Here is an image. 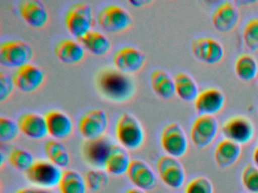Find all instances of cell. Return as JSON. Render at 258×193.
<instances>
[{
  "instance_id": "obj_28",
  "label": "cell",
  "mask_w": 258,
  "mask_h": 193,
  "mask_svg": "<svg viewBox=\"0 0 258 193\" xmlns=\"http://www.w3.org/2000/svg\"><path fill=\"white\" fill-rule=\"evenodd\" d=\"M58 188L61 193H87L88 188L85 177L74 170L63 171Z\"/></svg>"
},
{
  "instance_id": "obj_35",
  "label": "cell",
  "mask_w": 258,
  "mask_h": 193,
  "mask_svg": "<svg viewBox=\"0 0 258 193\" xmlns=\"http://www.w3.org/2000/svg\"><path fill=\"white\" fill-rule=\"evenodd\" d=\"M241 182L245 189L250 193H258V167L248 164L241 173Z\"/></svg>"
},
{
  "instance_id": "obj_9",
  "label": "cell",
  "mask_w": 258,
  "mask_h": 193,
  "mask_svg": "<svg viewBox=\"0 0 258 193\" xmlns=\"http://www.w3.org/2000/svg\"><path fill=\"white\" fill-rule=\"evenodd\" d=\"M108 127V115L101 109L89 110L81 116L78 122L80 133L83 137L88 140L103 137Z\"/></svg>"
},
{
  "instance_id": "obj_40",
  "label": "cell",
  "mask_w": 258,
  "mask_h": 193,
  "mask_svg": "<svg viewBox=\"0 0 258 193\" xmlns=\"http://www.w3.org/2000/svg\"><path fill=\"white\" fill-rule=\"evenodd\" d=\"M125 193H146V191H143V190L140 189V188H130Z\"/></svg>"
},
{
  "instance_id": "obj_18",
  "label": "cell",
  "mask_w": 258,
  "mask_h": 193,
  "mask_svg": "<svg viewBox=\"0 0 258 193\" xmlns=\"http://www.w3.org/2000/svg\"><path fill=\"white\" fill-rule=\"evenodd\" d=\"M19 12L24 21L34 28H43L49 21L47 9L38 0H25L21 2Z\"/></svg>"
},
{
  "instance_id": "obj_32",
  "label": "cell",
  "mask_w": 258,
  "mask_h": 193,
  "mask_svg": "<svg viewBox=\"0 0 258 193\" xmlns=\"http://www.w3.org/2000/svg\"><path fill=\"white\" fill-rule=\"evenodd\" d=\"M242 36L244 45L250 51H258V18H252L246 23Z\"/></svg>"
},
{
  "instance_id": "obj_3",
  "label": "cell",
  "mask_w": 258,
  "mask_h": 193,
  "mask_svg": "<svg viewBox=\"0 0 258 193\" xmlns=\"http://www.w3.org/2000/svg\"><path fill=\"white\" fill-rule=\"evenodd\" d=\"M33 57V48L23 41H6L0 45V63L7 67L19 69L29 63Z\"/></svg>"
},
{
  "instance_id": "obj_19",
  "label": "cell",
  "mask_w": 258,
  "mask_h": 193,
  "mask_svg": "<svg viewBox=\"0 0 258 193\" xmlns=\"http://www.w3.org/2000/svg\"><path fill=\"white\" fill-rule=\"evenodd\" d=\"M112 144L104 137L96 140H88L84 146V158L95 169L103 170L110 148Z\"/></svg>"
},
{
  "instance_id": "obj_2",
  "label": "cell",
  "mask_w": 258,
  "mask_h": 193,
  "mask_svg": "<svg viewBox=\"0 0 258 193\" xmlns=\"http://www.w3.org/2000/svg\"><path fill=\"white\" fill-rule=\"evenodd\" d=\"M115 134L121 146L129 150H137L144 144L146 134L140 121L130 113L119 117L115 127Z\"/></svg>"
},
{
  "instance_id": "obj_34",
  "label": "cell",
  "mask_w": 258,
  "mask_h": 193,
  "mask_svg": "<svg viewBox=\"0 0 258 193\" xmlns=\"http://www.w3.org/2000/svg\"><path fill=\"white\" fill-rule=\"evenodd\" d=\"M18 122L7 117L0 118V140L3 143L13 141L19 135Z\"/></svg>"
},
{
  "instance_id": "obj_42",
  "label": "cell",
  "mask_w": 258,
  "mask_h": 193,
  "mask_svg": "<svg viewBox=\"0 0 258 193\" xmlns=\"http://www.w3.org/2000/svg\"><path fill=\"white\" fill-rule=\"evenodd\" d=\"M37 193H50L49 191H45V190H43V191H37Z\"/></svg>"
},
{
  "instance_id": "obj_38",
  "label": "cell",
  "mask_w": 258,
  "mask_h": 193,
  "mask_svg": "<svg viewBox=\"0 0 258 193\" xmlns=\"http://www.w3.org/2000/svg\"><path fill=\"white\" fill-rule=\"evenodd\" d=\"M253 161L254 164L258 167V146H256L253 152Z\"/></svg>"
},
{
  "instance_id": "obj_31",
  "label": "cell",
  "mask_w": 258,
  "mask_h": 193,
  "mask_svg": "<svg viewBox=\"0 0 258 193\" xmlns=\"http://www.w3.org/2000/svg\"><path fill=\"white\" fill-rule=\"evenodd\" d=\"M10 164L16 170L28 171L34 164V156L31 152L23 149H15L9 156Z\"/></svg>"
},
{
  "instance_id": "obj_12",
  "label": "cell",
  "mask_w": 258,
  "mask_h": 193,
  "mask_svg": "<svg viewBox=\"0 0 258 193\" xmlns=\"http://www.w3.org/2000/svg\"><path fill=\"white\" fill-rule=\"evenodd\" d=\"M146 62L144 53L134 47H123L113 56L116 69L128 75L141 70Z\"/></svg>"
},
{
  "instance_id": "obj_4",
  "label": "cell",
  "mask_w": 258,
  "mask_h": 193,
  "mask_svg": "<svg viewBox=\"0 0 258 193\" xmlns=\"http://www.w3.org/2000/svg\"><path fill=\"white\" fill-rule=\"evenodd\" d=\"M28 180L39 188L50 189L58 186L63 171L50 161H37L26 172Z\"/></svg>"
},
{
  "instance_id": "obj_5",
  "label": "cell",
  "mask_w": 258,
  "mask_h": 193,
  "mask_svg": "<svg viewBox=\"0 0 258 193\" xmlns=\"http://www.w3.org/2000/svg\"><path fill=\"white\" fill-rule=\"evenodd\" d=\"M64 23L69 33L77 39H81L91 31L90 29L93 24V11L86 3H75L68 11Z\"/></svg>"
},
{
  "instance_id": "obj_7",
  "label": "cell",
  "mask_w": 258,
  "mask_h": 193,
  "mask_svg": "<svg viewBox=\"0 0 258 193\" xmlns=\"http://www.w3.org/2000/svg\"><path fill=\"white\" fill-rule=\"evenodd\" d=\"M160 140L163 150L174 158H181L188 150V142L185 131L176 122L168 124L163 128Z\"/></svg>"
},
{
  "instance_id": "obj_25",
  "label": "cell",
  "mask_w": 258,
  "mask_h": 193,
  "mask_svg": "<svg viewBox=\"0 0 258 193\" xmlns=\"http://www.w3.org/2000/svg\"><path fill=\"white\" fill-rule=\"evenodd\" d=\"M152 90L162 99H170L175 94L174 79L162 69H155L151 74Z\"/></svg>"
},
{
  "instance_id": "obj_21",
  "label": "cell",
  "mask_w": 258,
  "mask_h": 193,
  "mask_svg": "<svg viewBox=\"0 0 258 193\" xmlns=\"http://www.w3.org/2000/svg\"><path fill=\"white\" fill-rule=\"evenodd\" d=\"M17 122L21 132L29 138L40 140L49 134L46 119L38 113H24Z\"/></svg>"
},
{
  "instance_id": "obj_11",
  "label": "cell",
  "mask_w": 258,
  "mask_h": 193,
  "mask_svg": "<svg viewBox=\"0 0 258 193\" xmlns=\"http://www.w3.org/2000/svg\"><path fill=\"white\" fill-rule=\"evenodd\" d=\"M221 131L226 139L240 146L251 141L254 135V127L251 121L242 116H233L226 120Z\"/></svg>"
},
{
  "instance_id": "obj_1",
  "label": "cell",
  "mask_w": 258,
  "mask_h": 193,
  "mask_svg": "<svg viewBox=\"0 0 258 193\" xmlns=\"http://www.w3.org/2000/svg\"><path fill=\"white\" fill-rule=\"evenodd\" d=\"M96 85L104 98L116 104L130 101L137 90V84L131 75L111 68L98 72Z\"/></svg>"
},
{
  "instance_id": "obj_15",
  "label": "cell",
  "mask_w": 258,
  "mask_h": 193,
  "mask_svg": "<svg viewBox=\"0 0 258 193\" xmlns=\"http://www.w3.org/2000/svg\"><path fill=\"white\" fill-rule=\"evenodd\" d=\"M226 98L221 90L210 87L199 92L194 101V106L199 116H214L223 110Z\"/></svg>"
},
{
  "instance_id": "obj_39",
  "label": "cell",
  "mask_w": 258,
  "mask_h": 193,
  "mask_svg": "<svg viewBox=\"0 0 258 193\" xmlns=\"http://www.w3.org/2000/svg\"><path fill=\"white\" fill-rule=\"evenodd\" d=\"M15 193H37V191L31 189V188H25L18 190Z\"/></svg>"
},
{
  "instance_id": "obj_23",
  "label": "cell",
  "mask_w": 258,
  "mask_h": 193,
  "mask_svg": "<svg viewBox=\"0 0 258 193\" xmlns=\"http://www.w3.org/2000/svg\"><path fill=\"white\" fill-rule=\"evenodd\" d=\"M241 153L240 145L224 139L221 140L214 149V158L220 168L224 169L233 165Z\"/></svg>"
},
{
  "instance_id": "obj_17",
  "label": "cell",
  "mask_w": 258,
  "mask_h": 193,
  "mask_svg": "<svg viewBox=\"0 0 258 193\" xmlns=\"http://www.w3.org/2000/svg\"><path fill=\"white\" fill-rule=\"evenodd\" d=\"M212 24L214 28L221 33H227L236 27L239 21L238 9L232 2H223L213 12Z\"/></svg>"
},
{
  "instance_id": "obj_33",
  "label": "cell",
  "mask_w": 258,
  "mask_h": 193,
  "mask_svg": "<svg viewBox=\"0 0 258 193\" xmlns=\"http://www.w3.org/2000/svg\"><path fill=\"white\" fill-rule=\"evenodd\" d=\"M86 182L87 188L93 191H99L108 185L109 177L108 173L102 169H93L86 173Z\"/></svg>"
},
{
  "instance_id": "obj_26",
  "label": "cell",
  "mask_w": 258,
  "mask_h": 193,
  "mask_svg": "<svg viewBox=\"0 0 258 193\" xmlns=\"http://www.w3.org/2000/svg\"><path fill=\"white\" fill-rule=\"evenodd\" d=\"M175 93L186 102L196 101L199 95V87L192 77L185 72H178L174 78Z\"/></svg>"
},
{
  "instance_id": "obj_20",
  "label": "cell",
  "mask_w": 258,
  "mask_h": 193,
  "mask_svg": "<svg viewBox=\"0 0 258 193\" xmlns=\"http://www.w3.org/2000/svg\"><path fill=\"white\" fill-rule=\"evenodd\" d=\"M48 132L53 138L64 140L72 135L74 130L72 119L63 112L51 110L45 115Z\"/></svg>"
},
{
  "instance_id": "obj_41",
  "label": "cell",
  "mask_w": 258,
  "mask_h": 193,
  "mask_svg": "<svg viewBox=\"0 0 258 193\" xmlns=\"http://www.w3.org/2000/svg\"><path fill=\"white\" fill-rule=\"evenodd\" d=\"M131 3H132L134 6H137V7H139V6H142L143 4H144L145 2L143 1H131Z\"/></svg>"
},
{
  "instance_id": "obj_22",
  "label": "cell",
  "mask_w": 258,
  "mask_h": 193,
  "mask_svg": "<svg viewBox=\"0 0 258 193\" xmlns=\"http://www.w3.org/2000/svg\"><path fill=\"white\" fill-rule=\"evenodd\" d=\"M132 160L123 146L111 145L105 162V170L108 174L120 176L126 174Z\"/></svg>"
},
{
  "instance_id": "obj_36",
  "label": "cell",
  "mask_w": 258,
  "mask_h": 193,
  "mask_svg": "<svg viewBox=\"0 0 258 193\" xmlns=\"http://www.w3.org/2000/svg\"><path fill=\"white\" fill-rule=\"evenodd\" d=\"M184 193H214V187L208 178L198 176L188 182Z\"/></svg>"
},
{
  "instance_id": "obj_10",
  "label": "cell",
  "mask_w": 258,
  "mask_h": 193,
  "mask_svg": "<svg viewBox=\"0 0 258 193\" xmlns=\"http://www.w3.org/2000/svg\"><path fill=\"white\" fill-rule=\"evenodd\" d=\"M158 176L167 186L177 189L183 185L185 173L179 160L168 155H161L156 162Z\"/></svg>"
},
{
  "instance_id": "obj_37",
  "label": "cell",
  "mask_w": 258,
  "mask_h": 193,
  "mask_svg": "<svg viewBox=\"0 0 258 193\" xmlns=\"http://www.w3.org/2000/svg\"><path fill=\"white\" fill-rule=\"evenodd\" d=\"M13 78L4 72H0V101L4 102L8 99L14 90Z\"/></svg>"
},
{
  "instance_id": "obj_29",
  "label": "cell",
  "mask_w": 258,
  "mask_h": 193,
  "mask_svg": "<svg viewBox=\"0 0 258 193\" xmlns=\"http://www.w3.org/2000/svg\"><path fill=\"white\" fill-rule=\"evenodd\" d=\"M48 160L60 168L66 167L71 162V156L66 146L55 140H48L44 146Z\"/></svg>"
},
{
  "instance_id": "obj_6",
  "label": "cell",
  "mask_w": 258,
  "mask_h": 193,
  "mask_svg": "<svg viewBox=\"0 0 258 193\" xmlns=\"http://www.w3.org/2000/svg\"><path fill=\"white\" fill-rule=\"evenodd\" d=\"M98 24L108 33H120L128 30L133 24L129 12L117 6L110 5L103 8L97 17Z\"/></svg>"
},
{
  "instance_id": "obj_30",
  "label": "cell",
  "mask_w": 258,
  "mask_h": 193,
  "mask_svg": "<svg viewBox=\"0 0 258 193\" xmlns=\"http://www.w3.org/2000/svg\"><path fill=\"white\" fill-rule=\"evenodd\" d=\"M235 72L241 81L248 82L254 79L258 73L256 59L250 54H241L235 60Z\"/></svg>"
},
{
  "instance_id": "obj_27",
  "label": "cell",
  "mask_w": 258,
  "mask_h": 193,
  "mask_svg": "<svg viewBox=\"0 0 258 193\" xmlns=\"http://www.w3.org/2000/svg\"><path fill=\"white\" fill-rule=\"evenodd\" d=\"M79 41L84 48L94 55L104 56L111 50V42L107 36L100 32L91 30Z\"/></svg>"
},
{
  "instance_id": "obj_13",
  "label": "cell",
  "mask_w": 258,
  "mask_h": 193,
  "mask_svg": "<svg viewBox=\"0 0 258 193\" xmlns=\"http://www.w3.org/2000/svg\"><path fill=\"white\" fill-rule=\"evenodd\" d=\"M15 86L25 93H31L41 87L45 73L40 67L28 63L16 69L13 76Z\"/></svg>"
},
{
  "instance_id": "obj_43",
  "label": "cell",
  "mask_w": 258,
  "mask_h": 193,
  "mask_svg": "<svg viewBox=\"0 0 258 193\" xmlns=\"http://www.w3.org/2000/svg\"><path fill=\"white\" fill-rule=\"evenodd\" d=\"M257 85H258V78H257Z\"/></svg>"
},
{
  "instance_id": "obj_8",
  "label": "cell",
  "mask_w": 258,
  "mask_h": 193,
  "mask_svg": "<svg viewBox=\"0 0 258 193\" xmlns=\"http://www.w3.org/2000/svg\"><path fill=\"white\" fill-rule=\"evenodd\" d=\"M219 132V123L213 116H199L190 128V138L193 145L199 149L208 147L214 141Z\"/></svg>"
},
{
  "instance_id": "obj_14",
  "label": "cell",
  "mask_w": 258,
  "mask_h": 193,
  "mask_svg": "<svg viewBox=\"0 0 258 193\" xmlns=\"http://www.w3.org/2000/svg\"><path fill=\"white\" fill-rule=\"evenodd\" d=\"M191 51L195 57L207 64H216L224 56L223 45L209 37L198 38L191 42Z\"/></svg>"
},
{
  "instance_id": "obj_16",
  "label": "cell",
  "mask_w": 258,
  "mask_h": 193,
  "mask_svg": "<svg viewBox=\"0 0 258 193\" xmlns=\"http://www.w3.org/2000/svg\"><path fill=\"white\" fill-rule=\"evenodd\" d=\"M126 174L136 188L143 191L152 189L156 184V176L153 170L143 160H132Z\"/></svg>"
},
{
  "instance_id": "obj_24",
  "label": "cell",
  "mask_w": 258,
  "mask_h": 193,
  "mask_svg": "<svg viewBox=\"0 0 258 193\" xmlns=\"http://www.w3.org/2000/svg\"><path fill=\"white\" fill-rule=\"evenodd\" d=\"M54 51L56 57L66 64H76L82 61L85 57L82 45L72 39L59 41L55 45Z\"/></svg>"
}]
</instances>
